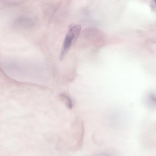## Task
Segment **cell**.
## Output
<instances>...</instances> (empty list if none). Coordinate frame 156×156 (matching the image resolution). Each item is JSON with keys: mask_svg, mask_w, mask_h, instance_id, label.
<instances>
[{"mask_svg": "<svg viewBox=\"0 0 156 156\" xmlns=\"http://www.w3.org/2000/svg\"><path fill=\"white\" fill-rule=\"evenodd\" d=\"M149 98L150 100L154 104L156 105V95L151 94L149 96Z\"/></svg>", "mask_w": 156, "mask_h": 156, "instance_id": "cell-4", "label": "cell"}, {"mask_svg": "<svg viewBox=\"0 0 156 156\" xmlns=\"http://www.w3.org/2000/svg\"><path fill=\"white\" fill-rule=\"evenodd\" d=\"M81 30L80 26L76 25L69 28L64 40L61 50L59 59L62 60L67 53L71 45L78 37Z\"/></svg>", "mask_w": 156, "mask_h": 156, "instance_id": "cell-1", "label": "cell"}, {"mask_svg": "<svg viewBox=\"0 0 156 156\" xmlns=\"http://www.w3.org/2000/svg\"><path fill=\"white\" fill-rule=\"evenodd\" d=\"M96 156H113L112 155L106 153H100L98 154Z\"/></svg>", "mask_w": 156, "mask_h": 156, "instance_id": "cell-5", "label": "cell"}, {"mask_svg": "<svg viewBox=\"0 0 156 156\" xmlns=\"http://www.w3.org/2000/svg\"><path fill=\"white\" fill-rule=\"evenodd\" d=\"M13 25L19 29H29L34 25V20L31 18L24 16L16 17L13 22Z\"/></svg>", "mask_w": 156, "mask_h": 156, "instance_id": "cell-2", "label": "cell"}, {"mask_svg": "<svg viewBox=\"0 0 156 156\" xmlns=\"http://www.w3.org/2000/svg\"><path fill=\"white\" fill-rule=\"evenodd\" d=\"M60 96L65 99L67 107L71 109L72 108L73 104L70 98L66 94H61Z\"/></svg>", "mask_w": 156, "mask_h": 156, "instance_id": "cell-3", "label": "cell"}]
</instances>
